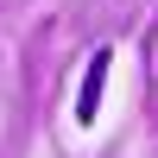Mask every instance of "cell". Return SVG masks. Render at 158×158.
Returning a JSON list of instances; mask_svg holds the SVG:
<instances>
[{"instance_id":"6da1fadb","label":"cell","mask_w":158,"mask_h":158,"mask_svg":"<svg viewBox=\"0 0 158 158\" xmlns=\"http://www.w3.org/2000/svg\"><path fill=\"white\" fill-rule=\"evenodd\" d=\"M108 51H95L89 57V70H82V95H76V127H89L95 120V108H101V89H108Z\"/></svg>"}]
</instances>
